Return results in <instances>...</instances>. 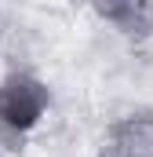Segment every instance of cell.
Instances as JSON below:
<instances>
[{
  "label": "cell",
  "mask_w": 153,
  "mask_h": 157,
  "mask_svg": "<svg viewBox=\"0 0 153 157\" xmlns=\"http://www.w3.org/2000/svg\"><path fill=\"white\" fill-rule=\"evenodd\" d=\"M88 4L95 7L99 18H106V22H113V26L131 11V7H135V0H88Z\"/></svg>",
  "instance_id": "3957f363"
},
{
  "label": "cell",
  "mask_w": 153,
  "mask_h": 157,
  "mask_svg": "<svg viewBox=\"0 0 153 157\" xmlns=\"http://www.w3.org/2000/svg\"><path fill=\"white\" fill-rule=\"evenodd\" d=\"M99 157H120V154H117V146H113V143H106V146L99 150Z\"/></svg>",
  "instance_id": "277c9868"
},
{
  "label": "cell",
  "mask_w": 153,
  "mask_h": 157,
  "mask_svg": "<svg viewBox=\"0 0 153 157\" xmlns=\"http://www.w3.org/2000/svg\"><path fill=\"white\" fill-rule=\"evenodd\" d=\"M47 102L51 91L33 73H11L0 80V124H7L11 132L37 128L40 117L47 113Z\"/></svg>",
  "instance_id": "6da1fadb"
},
{
  "label": "cell",
  "mask_w": 153,
  "mask_h": 157,
  "mask_svg": "<svg viewBox=\"0 0 153 157\" xmlns=\"http://www.w3.org/2000/svg\"><path fill=\"white\" fill-rule=\"evenodd\" d=\"M120 157H153V113H128L110 128Z\"/></svg>",
  "instance_id": "7a4b0ae2"
}]
</instances>
